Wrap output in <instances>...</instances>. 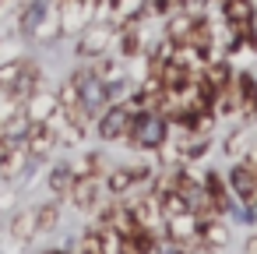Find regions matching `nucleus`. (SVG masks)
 I'll return each mask as SVG.
<instances>
[{
    "label": "nucleus",
    "mask_w": 257,
    "mask_h": 254,
    "mask_svg": "<svg viewBox=\"0 0 257 254\" xmlns=\"http://www.w3.org/2000/svg\"><path fill=\"white\" fill-rule=\"evenodd\" d=\"M253 226H257V215H253Z\"/></svg>",
    "instance_id": "dca6fc26"
},
{
    "label": "nucleus",
    "mask_w": 257,
    "mask_h": 254,
    "mask_svg": "<svg viewBox=\"0 0 257 254\" xmlns=\"http://www.w3.org/2000/svg\"><path fill=\"white\" fill-rule=\"evenodd\" d=\"M145 11H148V0H113V22H120L123 29L134 25Z\"/></svg>",
    "instance_id": "9b49d317"
},
{
    "label": "nucleus",
    "mask_w": 257,
    "mask_h": 254,
    "mask_svg": "<svg viewBox=\"0 0 257 254\" xmlns=\"http://www.w3.org/2000/svg\"><path fill=\"white\" fill-rule=\"evenodd\" d=\"M46 15H50V0H32V4L25 8V15H22V32H39V25L46 22Z\"/></svg>",
    "instance_id": "f8f14e48"
},
{
    "label": "nucleus",
    "mask_w": 257,
    "mask_h": 254,
    "mask_svg": "<svg viewBox=\"0 0 257 254\" xmlns=\"http://www.w3.org/2000/svg\"><path fill=\"white\" fill-rule=\"evenodd\" d=\"M131 110L123 106V103H109L102 113H99V138L102 141H120V138H127V127H131Z\"/></svg>",
    "instance_id": "20e7f679"
},
{
    "label": "nucleus",
    "mask_w": 257,
    "mask_h": 254,
    "mask_svg": "<svg viewBox=\"0 0 257 254\" xmlns=\"http://www.w3.org/2000/svg\"><path fill=\"white\" fill-rule=\"evenodd\" d=\"M60 222H64V201H60V198H57V201H43V205H36V236L53 233Z\"/></svg>",
    "instance_id": "6e6552de"
},
{
    "label": "nucleus",
    "mask_w": 257,
    "mask_h": 254,
    "mask_svg": "<svg viewBox=\"0 0 257 254\" xmlns=\"http://www.w3.org/2000/svg\"><path fill=\"white\" fill-rule=\"evenodd\" d=\"M43 254H71V250H60V247H53V250H43Z\"/></svg>",
    "instance_id": "2eb2a0df"
},
{
    "label": "nucleus",
    "mask_w": 257,
    "mask_h": 254,
    "mask_svg": "<svg viewBox=\"0 0 257 254\" xmlns=\"http://www.w3.org/2000/svg\"><path fill=\"white\" fill-rule=\"evenodd\" d=\"M243 254H257V233L246 240V247H243Z\"/></svg>",
    "instance_id": "ddd939ff"
},
{
    "label": "nucleus",
    "mask_w": 257,
    "mask_h": 254,
    "mask_svg": "<svg viewBox=\"0 0 257 254\" xmlns=\"http://www.w3.org/2000/svg\"><path fill=\"white\" fill-rule=\"evenodd\" d=\"M102 194H106V187H102L99 173H78L74 184H71V191H67V201L74 208H81V212H92V208L102 205Z\"/></svg>",
    "instance_id": "7ed1b4c3"
},
{
    "label": "nucleus",
    "mask_w": 257,
    "mask_h": 254,
    "mask_svg": "<svg viewBox=\"0 0 257 254\" xmlns=\"http://www.w3.org/2000/svg\"><path fill=\"white\" fill-rule=\"evenodd\" d=\"M113 39H116L113 25H106V22H99V25H85V29H81V39H78V53H81V57H99V53L109 50Z\"/></svg>",
    "instance_id": "39448f33"
},
{
    "label": "nucleus",
    "mask_w": 257,
    "mask_h": 254,
    "mask_svg": "<svg viewBox=\"0 0 257 254\" xmlns=\"http://www.w3.org/2000/svg\"><path fill=\"white\" fill-rule=\"evenodd\" d=\"M74 162H57L53 170H50V177H46V184H50V191L57 194V198H67V191H71V184H74Z\"/></svg>",
    "instance_id": "9d476101"
},
{
    "label": "nucleus",
    "mask_w": 257,
    "mask_h": 254,
    "mask_svg": "<svg viewBox=\"0 0 257 254\" xmlns=\"http://www.w3.org/2000/svg\"><path fill=\"white\" fill-rule=\"evenodd\" d=\"M148 180H152L148 166H113V170H106L102 187H106L109 198H127V194L148 187Z\"/></svg>",
    "instance_id": "f03ea898"
},
{
    "label": "nucleus",
    "mask_w": 257,
    "mask_h": 254,
    "mask_svg": "<svg viewBox=\"0 0 257 254\" xmlns=\"http://www.w3.org/2000/svg\"><path fill=\"white\" fill-rule=\"evenodd\" d=\"M194 254H225V247H197Z\"/></svg>",
    "instance_id": "4468645a"
},
{
    "label": "nucleus",
    "mask_w": 257,
    "mask_h": 254,
    "mask_svg": "<svg viewBox=\"0 0 257 254\" xmlns=\"http://www.w3.org/2000/svg\"><path fill=\"white\" fill-rule=\"evenodd\" d=\"M127 141L141 152H159L166 141H169V120L159 113V110H141L131 117V127H127Z\"/></svg>",
    "instance_id": "f257e3e1"
},
{
    "label": "nucleus",
    "mask_w": 257,
    "mask_h": 254,
    "mask_svg": "<svg viewBox=\"0 0 257 254\" xmlns=\"http://www.w3.org/2000/svg\"><path fill=\"white\" fill-rule=\"evenodd\" d=\"M229 226L222 215H211V219H201V247H225L229 243Z\"/></svg>",
    "instance_id": "1a4fd4ad"
},
{
    "label": "nucleus",
    "mask_w": 257,
    "mask_h": 254,
    "mask_svg": "<svg viewBox=\"0 0 257 254\" xmlns=\"http://www.w3.org/2000/svg\"><path fill=\"white\" fill-rule=\"evenodd\" d=\"M8 236L15 240V243H32L36 240V208H22V212H15L11 219H8Z\"/></svg>",
    "instance_id": "0eeeda50"
},
{
    "label": "nucleus",
    "mask_w": 257,
    "mask_h": 254,
    "mask_svg": "<svg viewBox=\"0 0 257 254\" xmlns=\"http://www.w3.org/2000/svg\"><path fill=\"white\" fill-rule=\"evenodd\" d=\"M222 15H225L229 29L239 32V36H246V32L253 29V22H257L253 0H222Z\"/></svg>",
    "instance_id": "423d86ee"
}]
</instances>
